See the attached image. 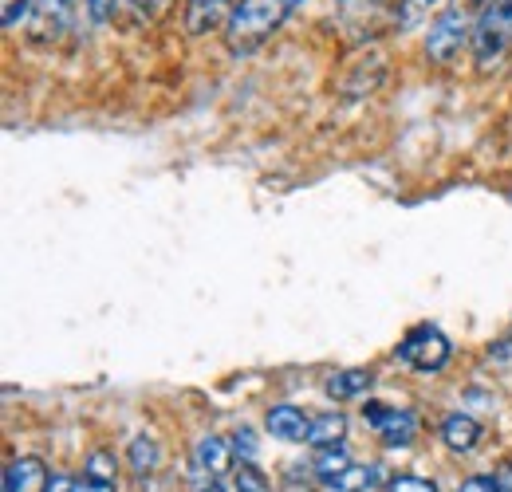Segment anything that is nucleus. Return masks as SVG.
Segmentation results:
<instances>
[{
  "instance_id": "1",
  "label": "nucleus",
  "mask_w": 512,
  "mask_h": 492,
  "mask_svg": "<svg viewBox=\"0 0 512 492\" xmlns=\"http://www.w3.org/2000/svg\"><path fill=\"white\" fill-rule=\"evenodd\" d=\"M300 8V0H237L229 24H225V52L233 60L241 56H253L256 48H264L280 28L284 20Z\"/></svg>"
},
{
  "instance_id": "2",
  "label": "nucleus",
  "mask_w": 512,
  "mask_h": 492,
  "mask_svg": "<svg viewBox=\"0 0 512 492\" xmlns=\"http://www.w3.org/2000/svg\"><path fill=\"white\" fill-rule=\"evenodd\" d=\"M473 63L481 75L497 71L512 48V0H485L473 20Z\"/></svg>"
},
{
  "instance_id": "3",
  "label": "nucleus",
  "mask_w": 512,
  "mask_h": 492,
  "mask_svg": "<svg viewBox=\"0 0 512 492\" xmlns=\"http://www.w3.org/2000/svg\"><path fill=\"white\" fill-rule=\"evenodd\" d=\"M473 12L465 4H449L446 12H438V20L426 32V60L434 67H449L469 44H473Z\"/></svg>"
},
{
  "instance_id": "4",
  "label": "nucleus",
  "mask_w": 512,
  "mask_h": 492,
  "mask_svg": "<svg viewBox=\"0 0 512 492\" xmlns=\"http://www.w3.org/2000/svg\"><path fill=\"white\" fill-rule=\"evenodd\" d=\"M449 355H453V343H449L446 331L434 327V323L410 327V331L402 335V343H398V359H402L406 367L422 370V374L442 370L449 363Z\"/></svg>"
},
{
  "instance_id": "5",
  "label": "nucleus",
  "mask_w": 512,
  "mask_h": 492,
  "mask_svg": "<svg viewBox=\"0 0 512 492\" xmlns=\"http://www.w3.org/2000/svg\"><path fill=\"white\" fill-rule=\"evenodd\" d=\"M363 418H367V426L379 433L390 449H406V445H414V437H418V418H414L410 410H390V406L371 402V406L363 410Z\"/></svg>"
},
{
  "instance_id": "6",
  "label": "nucleus",
  "mask_w": 512,
  "mask_h": 492,
  "mask_svg": "<svg viewBox=\"0 0 512 492\" xmlns=\"http://www.w3.org/2000/svg\"><path fill=\"white\" fill-rule=\"evenodd\" d=\"M237 0H186L182 12V28L190 36H209V32H225L229 16H233Z\"/></svg>"
},
{
  "instance_id": "7",
  "label": "nucleus",
  "mask_w": 512,
  "mask_h": 492,
  "mask_svg": "<svg viewBox=\"0 0 512 492\" xmlns=\"http://www.w3.org/2000/svg\"><path fill=\"white\" fill-rule=\"evenodd\" d=\"M48 481H52V473L40 457H16L4 469V492H44Z\"/></svg>"
},
{
  "instance_id": "8",
  "label": "nucleus",
  "mask_w": 512,
  "mask_h": 492,
  "mask_svg": "<svg viewBox=\"0 0 512 492\" xmlns=\"http://www.w3.org/2000/svg\"><path fill=\"white\" fill-rule=\"evenodd\" d=\"M481 437H485V430H481V422L473 414H461V410L446 414V422H442L446 449H453V453H473L481 445Z\"/></svg>"
},
{
  "instance_id": "9",
  "label": "nucleus",
  "mask_w": 512,
  "mask_h": 492,
  "mask_svg": "<svg viewBox=\"0 0 512 492\" xmlns=\"http://www.w3.org/2000/svg\"><path fill=\"white\" fill-rule=\"evenodd\" d=\"M67 16H71L67 0H40L36 4V20H32V40H40V44L60 40L67 32Z\"/></svg>"
},
{
  "instance_id": "10",
  "label": "nucleus",
  "mask_w": 512,
  "mask_h": 492,
  "mask_svg": "<svg viewBox=\"0 0 512 492\" xmlns=\"http://www.w3.org/2000/svg\"><path fill=\"white\" fill-rule=\"evenodd\" d=\"M193 461H197L205 473L221 477V473L233 469V445H229L225 437H217V433H205V437H197V445H193Z\"/></svg>"
},
{
  "instance_id": "11",
  "label": "nucleus",
  "mask_w": 512,
  "mask_h": 492,
  "mask_svg": "<svg viewBox=\"0 0 512 492\" xmlns=\"http://www.w3.org/2000/svg\"><path fill=\"white\" fill-rule=\"evenodd\" d=\"M264 426H268V433L276 441H304L312 418H304V410H296V406H272L268 418H264Z\"/></svg>"
},
{
  "instance_id": "12",
  "label": "nucleus",
  "mask_w": 512,
  "mask_h": 492,
  "mask_svg": "<svg viewBox=\"0 0 512 492\" xmlns=\"http://www.w3.org/2000/svg\"><path fill=\"white\" fill-rule=\"evenodd\" d=\"M371 390V370L363 367H347V370H335L327 378V394L335 402H351V398H363Z\"/></svg>"
},
{
  "instance_id": "13",
  "label": "nucleus",
  "mask_w": 512,
  "mask_h": 492,
  "mask_svg": "<svg viewBox=\"0 0 512 492\" xmlns=\"http://www.w3.org/2000/svg\"><path fill=\"white\" fill-rule=\"evenodd\" d=\"M343 433H347V418L339 414V410H327L320 418H312V426H308V445L312 449H331V445H339L343 441Z\"/></svg>"
},
{
  "instance_id": "14",
  "label": "nucleus",
  "mask_w": 512,
  "mask_h": 492,
  "mask_svg": "<svg viewBox=\"0 0 512 492\" xmlns=\"http://www.w3.org/2000/svg\"><path fill=\"white\" fill-rule=\"evenodd\" d=\"M127 461L138 477H154V473H158V465H162V445H158L150 433H138V437L130 441Z\"/></svg>"
},
{
  "instance_id": "15",
  "label": "nucleus",
  "mask_w": 512,
  "mask_h": 492,
  "mask_svg": "<svg viewBox=\"0 0 512 492\" xmlns=\"http://www.w3.org/2000/svg\"><path fill=\"white\" fill-rule=\"evenodd\" d=\"M379 481V469L375 465H347L339 477H331V481H323V492H363L371 489Z\"/></svg>"
},
{
  "instance_id": "16",
  "label": "nucleus",
  "mask_w": 512,
  "mask_h": 492,
  "mask_svg": "<svg viewBox=\"0 0 512 492\" xmlns=\"http://www.w3.org/2000/svg\"><path fill=\"white\" fill-rule=\"evenodd\" d=\"M434 12H446V0H398V8H394L398 28H406V32L422 28Z\"/></svg>"
},
{
  "instance_id": "17",
  "label": "nucleus",
  "mask_w": 512,
  "mask_h": 492,
  "mask_svg": "<svg viewBox=\"0 0 512 492\" xmlns=\"http://www.w3.org/2000/svg\"><path fill=\"white\" fill-rule=\"evenodd\" d=\"M83 477H91V481H111V485H115V477H119V457H115L111 449H91L87 461H83Z\"/></svg>"
},
{
  "instance_id": "18",
  "label": "nucleus",
  "mask_w": 512,
  "mask_h": 492,
  "mask_svg": "<svg viewBox=\"0 0 512 492\" xmlns=\"http://www.w3.org/2000/svg\"><path fill=\"white\" fill-rule=\"evenodd\" d=\"M347 465H351V457H347L339 445L320 449V457H316V477H320V481H331V477H339Z\"/></svg>"
},
{
  "instance_id": "19",
  "label": "nucleus",
  "mask_w": 512,
  "mask_h": 492,
  "mask_svg": "<svg viewBox=\"0 0 512 492\" xmlns=\"http://www.w3.org/2000/svg\"><path fill=\"white\" fill-rule=\"evenodd\" d=\"M233 485H237V492H268V477L256 469L253 461H241L237 473H233Z\"/></svg>"
},
{
  "instance_id": "20",
  "label": "nucleus",
  "mask_w": 512,
  "mask_h": 492,
  "mask_svg": "<svg viewBox=\"0 0 512 492\" xmlns=\"http://www.w3.org/2000/svg\"><path fill=\"white\" fill-rule=\"evenodd\" d=\"M386 492H438V485L426 481V477L402 473V477H390V481H386Z\"/></svg>"
},
{
  "instance_id": "21",
  "label": "nucleus",
  "mask_w": 512,
  "mask_h": 492,
  "mask_svg": "<svg viewBox=\"0 0 512 492\" xmlns=\"http://www.w3.org/2000/svg\"><path fill=\"white\" fill-rule=\"evenodd\" d=\"M28 12H32V0H0V24L4 28H16Z\"/></svg>"
},
{
  "instance_id": "22",
  "label": "nucleus",
  "mask_w": 512,
  "mask_h": 492,
  "mask_svg": "<svg viewBox=\"0 0 512 492\" xmlns=\"http://www.w3.org/2000/svg\"><path fill=\"white\" fill-rule=\"evenodd\" d=\"M83 8H87V16H91L95 24H107V20H115V12L123 8V0H83Z\"/></svg>"
},
{
  "instance_id": "23",
  "label": "nucleus",
  "mask_w": 512,
  "mask_h": 492,
  "mask_svg": "<svg viewBox=\"0 0 512 492\" xmlns=\"http://www.w3.org/2000/svg\"><path fill=\"white\" fill-rule=\"evenodd\" d=\"M233 453H237L241 461H256V437H253V430H237V433H233Z\"/></svg>"
},
{
  "instance_id": "24",
  "label": "nucleus",
  "mask_w": 512,
  "mask_h": 492,
  "mask_svg": "<svg viewBox=\"0 0 512 492\" xmlns=\"http://www.w3.org/2000/svg\"><path fill=\"white\" fill-rule=\"evenodd\" d=\"M130 4H134V12H138L142 20H158L162 12H170L174 0H130Z\"/></svg>"
},
{
  "instance_id": "25",
  "label": "nucleus",
  "mask_w": 512,
  "mask_h": 492,
  "mask_svg": "<svg viewBox=\"0 0 512 492\" xmlns=\"http://www.w3.org/2000/svg\"><path fill=\"white\" fill-rule=\"evenodd\" d=\"M461 492H505L501 489V481H493V477H469Z\"/></svg>"
},
{
  "instance_id": "26",
  "label": "nucleus",
  "mask_w": 512,
  "mask_h": 492,
  "mask_svg": "<svg viewBox=\"0 0 512 492\" xmlns=\"http://www.w3.org/2000/svg\"><path fill=\"white\" fill-rule=\"evenodd\" d=\"M44 492H79V481H75V477H64V473H56Z\"/></svg>"
},
{
  "instance_id": "27",
  "label": "nucleus",
  "mask_w": 512,
  "mask_h": 492,
  "mask_svg": "<svg viewBox=\"0 0 512 492\" xmlns=\"http://www.w3.org/2000/svg\"><path fill=\"white\" fill-rule=\"evenodd\" d=\"M79 492H115V485H111V481H91V477H83V481H79Z\"/></svg>"
},
{
  "instance_id": "28",
  "label": "nucleus",
  "mask_w": 512,
  "mask_h": 492,
  "mask_svg": "<svg viewBox=\"0 0 512 492\" xmlns=\"http://www.w3.org/2000/svg\"><path fill=\"white\" fill-rule=\"evenodd\" d=\"M497 481H501V489H505V492H512V461H505V465H501Z\"/></svg>"
}]
</instances>
